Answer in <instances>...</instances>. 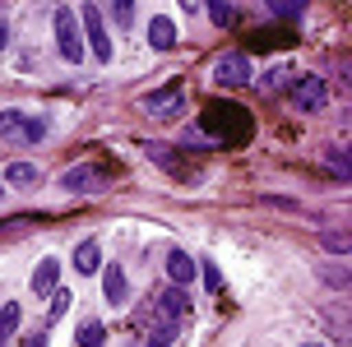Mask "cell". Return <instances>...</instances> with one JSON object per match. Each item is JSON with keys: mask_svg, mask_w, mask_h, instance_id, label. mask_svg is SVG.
<instances>
[{"mask_svg": "<svg viewBox=\"0 0 352 347\" xmlns=\"http://www.w3.org/2000/svg\"><path fill=\"white\" fill-rule=\"evenodd\" d=\"M0 135L14 139V144H37V139H47V121H42V116H28V111H14V107H5V111H0Z\"/></svg>", "mask_w": 352, "mask_h": 347, "instance_id": "cell-1", "label": "cell"}, {"mask_svg": "<svg viewBox=\"0 0 352 347\" xmlns=\"http://www.w3.org/2000/svg\"><path fill=\"white\" fill-rule=\"evenodd\" d=\"M79 23H84V37H88V52L98 56V60H111V37H107V19H102V10L88 0V5H79Z\"/></svg>", "mask_w": 352, "mask_h": 347, "instance_id": "cell-2", "label": "cell"}, {"mask_svg": "<svg viewBox=\"0 0 352 347\" xmlns=\"http://www.w3.org/2000/svg\"><path fill=\"white\" fill-rule=\"evenodd\" d=\"M56 47H60V56H65L70 65H79L84 37H79V19H74V10H56Z\"/></svg>", "mask_w": 352, "mask_h": 347, "instance_id": "cell-3", "label": "cell"}, {"mask_svg": "<svg viewBox=\"0 0 352 347\" xmlns=\"http://www.w3.org/2000/svg\"><path fill=\"white\" fill-rule=\"evenodd\" d=\"M324 98H329V88H324L320 74H301L297 84H292V107H297V111H320Z\"/></svg>", "mask_w": 352, "mask_h": 347, "instance_id": "cell-4", "label": "cell"}, {"mask_svg": "<svg viewBox=\"0 0 352 347\" xmlns=\"http://www.w3.org/2000/svg\"><path fill=\"white\" fill-rule=\"evenodd\" d=\"M213 79H218L223 88H236V84H246V79H250V60H246L241 52H228V56H218V60H213Z\"/></svg>", "mask_w": 352, "mask_h": 347, "instance_id": "cell-5", "label": "cell"}, {"mask_svg": "<svg viewBox=\"0 0 352 347\" xmlns=\"http://www.w3.org/2000/svg\"><path fill=\"white\" fill-rule=\"evenodd\" d=\"M153 306H158L162 315H167V324H181V320H190V296H186V287H162V292H153Z\"/></svg>", "mask_w": 352, "mask_h": 347, "instance_id": "cell-6", "label": "cell"}, {"mask_svg": "<svg viewBox=\"0 0 352 347\" xmlns=\"http://www.w3.org/2000/svg\"><path fill=\"white\" fill-rule=\"evenodd\" d=\"M60 186H65V190H79V194H98L102 190V167L79 162V167H70V172L60 176Z\"/></svg>", "mask_w": 352, "mask_h": 347, "instance_id": "cell-7", "label": "cell"}, {"mask_svg": "<svg viewBox=\"0 0 352 347\" xmlns=\"http://www.w3.org/2000/svg\"><path fill=\"white\" fill-rule=\"evenodd\" d=\"M102 296H107V306H125V301H130V282H125V273L116 264L102 269Z\"/></svg>", "mask_w": 352, "mask_h": 347, "instance_id": "cell-8", "label": "cell"}, {"mask_svg": "<svg viewBox=\"0 0 352 347\" xmlns=\"http://www.w3.org/2000/svg\"><path fill=\"white\" fill-rule=\"evenodd\" d=\"M144 111H153V116H176L181 111V88H158V93H148L144 98Z\"/></svg>", "mask_w": 352, "mask_h": 347, "instance_id": "cell-9", "label": "cell"}, {"mask_svg": "<svg viewBox=\"0 0 352 347\" xmlns=\"http://www.w3.org/2000/svg\"><path fill=\"white\" fill-rule=\"evenodd\" d=\"M148 47H153V52H172L176 47V23L172 19H162V14L148 19Z\"/></svg>", "mask_w": 352, "mask_h": 347, "instance_id": "cell-10", "label": "cell"}, {"mask_svg": "<svg viewBox=\"0 0 352 347\" xmlns=\"http://www.w3.org/2000/svg\"><path fill=\"white\" fill-rule=\"evenodd\" d=\"M195 273H199V269H195V260L186 250H172V255H167V278H172L176 287H190Z\"/></svg>", "mask_w": 352, "mask_h": 347, "instance_id": "cell-11", "label": "cell"}, {"mask_svg": "<svg viewBox=\"0 0 352 347\" xmlns=\"http://www.w3.org/2000/svg\"><path fill=\"white\" fill-rule=\"evenodd\" d=\"M70 264L79 269V273H98V269H102V250H98V241H79Z\"/></svg>", "mask_w": 352, "mask_h": 347, "instance_id": "cell-12", "label": "cell"}, {"mask_svg": "<svg viewBox=\"0 0 352 347\" xmlns=\"http://www.w3.org/2000/svg\"><path fill=\"white\" fill-rule=\"evenodd\" d=\"M56 278H60V264H56V260H42L33 269V292L37 296H52L56 292Z\"/></svg>", "mask_w": 352, "mask_h": 347, "instance_id": "cell-13", "label": "cell"}, {"mask_svg": "<svg viewBox=\"0 0 352 347\" xmlns=\"http://www.w3.org/2000/svg\"><path fill=\"white\" fill-rule=\"evenodd\" d=\"M144 153H148V162H158V167H167L172 176H186V167H181V157L167 148V144H144Z\"/></svg>", "mask_w": 352, "mask_h": 347, "instance_id": "cell-14", "label": "cell"}, {"mask_svg": "<svg viewBox=\"0 0 352 347\" xmlns=\"http://www.w3.org/2000/svg\"><path fill=\"white\" fill-rule=\"evenodd\" d=\"M33 181H37V167H33V162H10V167H5V186H19V190H28Z\"/></svg>", "mask_w": 352, "mask_h": 347, "instance_id": "cell-15", "label": "cell"}, {"mask_svg": "<svg viewBox=\"0 0 352 347\" xmlns=\"http://www.w3.org/2000/svg\"><path fill=\"white\" fill-rule=\"evenodd\" d=\"M19 320H23V311H19L14 301H5V306H0V347L19 333Z\"/></svg>", "mask_w": 352, "mask_h": 347, "instance_id": "cell-16", "label": "cell"}, {"mask_svg": "<svg viewBox=\"0 0 352 347\" xmlns=\"http://www.w3.org/2000/svg\"><path fill=\"white\" fill-rule=\"evenodd\" d=\"M74 338H79V347H102L107 343V324H102V320H84Z\"/></svg>", "mask_w": 352, "mask_h": 347, "instance_id": "cell-17", "label": "cell"}, {"mask_svg": "<svg viewBox=\"0 0 352 347\" xmlns=\"http://www.w3.org/2000/svg\"><path fill=\"white\" fill-rule=\"evenodd\" d=\"M199 5L209 10V19H213V23H218V28H228L232 19H236V10H232L228 0H199Z\"/></svg>", "mask_w": 352, "mask_h": 347, "instance_id": "cell-18", "label": "cell"}, {"mask_svg": "<svg viewBox=\"0 0 352 347\" xmlns=\"http://www.w3.org/2000/svg\"><path fill=\"white\" fill-rule=\"evenodd\" d=\"M264 5L278 19H301V10H306V0H264Z\"/></svg>", "mask_w": 352, "mask_h": 347, "instance_id": "cell-19", "label": "cell"}, {"mask_svg": "<svg viewBox=\"0 0 352 347\" xmlns=\"http://www.w3.org/2000/svg\"><path fill=\"white\" fill-rule=\"evenodd\" d=\"M324 162H329V167L348 181V148H338V144H334V148H324Z\"/></svg>", "mask_w": 352, "mask_h": 347, "instance_id": "cell-20", "label": "cell"}, {"mask_svg": "<svg viewBox=\"0 0 352 347\" xmlns=\"http://www.w3.org/2000/svg\"><path fill=\"white\" fill-rule=\"evenodd\" d=\"M172 338H176V333H172V324H158V329L148 333V338H144L140 347H172Z\"/></svg>", "mask_w": 352, "mask_h": 347, "instance_id": "cell-21", "label": "cell"}, {"mask_svg": "<svg viewBox=\"0 0 352 347\" xmlns=\"http://www.w3.org/2000/svg\"><path fill=\"white\" fill-rule=\"evenodd\" d=\"M111 14H116V23H130V14H135V0H111Z\"/></svg>", "mask_w": 352, "mask_h": 347, "instance_id": "cell-22", "label": "cell"}, {"mask_svg": "<svg viewBox=\"0 0 352 347\" xmlns=\"http://www.w3.org/2000/svg\"><path fill=\"white\" fill-rule=\"evenodd\" d=\"M65 311H70V292L56 287V292H52V320H56V315H65Z\"/></svg>", "mask_w": 352, "mask_h": 347, "instance_id": "cell-23", "label": "cell"}, {"mask_svg": "<svg viewBox=\"0 0 352 347\" xmlns=\"http://www.w3.org/2000/svg\"><path fill=\"white\" fill-rule=\"evenodd\" d=\"M324 245H329V250H338V255H348V236H343V232H329V236H324Z\"/></svg>", "mask_w": 352, "mask_h": 347, "instance_id": "cell-24", "label": "cell"}, {"mask_svg": "<svg viewBox=\"0 0 352 347\" xmlns=\"http://www.w3.org/2000/svg\"><path fill=\"white\" fill-rule=\"evenodd\" d=\"M204 282H209V292H218V287H223V273H218V269H204Z\"/></svg>", "mask_w": 352, "mask_h": 347, "instance_id": "cell-25", "label": "cell"}, {"mask_svg": "<svg viewBox=\"0 0 352 347\" xmlns=\"http://www.w3.org/2000/svg\"><path fill=\"white\" fill-rule=\"evenodd\" d=\"M283 74H292V69H269V79H264V88H278Z\"/></svg>", "mask_w": 352, "mask_h": 347, "instance_id": "cell-26", "label": "cell"}, {"mask_svg": "<svg viewBox=\"0 0 352 347\" xmlns=\"http://www.w3.org/2000/svg\"><path fill=\"white\" fill-rule=\"evenodd\" d=\"M23 347H47V333H42V329L28 333V338H23Z\"/></svg>", "mask_w": 352, "mask_h": 347, "instance_id": "cell-27", "label": "cell"}, {"mask_svg": "<svg viewBox=\"0 0 352 347\" xmlns=\"http://www.w3.org/2000/svg\"><path fill=\"white\" fill-rule=\"evenodd\" d=\"M181 10H186V14H195V10H199V0H181Z\"/></svg>", "mask_w": 352, "mask_h": 347, "instance_id": "cell-28", "label": "cell"}, {"mask_svg": "<svg viewBox=\"0 0 352 347\" xmlns=\"http://www.w3.org/2000/svg\"><path fill=\"white\" fill-rule=\"evenodd\" d=\"M5 42H10V23H0V47H5Z\"/></svg>", "mask_w": 352, "mask_h": 347, "instance_id": "cell-29", "label": "cell"}, {"mask_svg": "<svg viewBox=\"0 0 352 347\" xmlns=\"http://www.w3.org/2000/svg\"><path fill=\"white\" fill-rule=\"evenodd\" d=\"M301 347H324V343H301Z\"/></svg>", "mask_w": 352, "mask_h": 347, "instance_id": "cell-30", "label": "cell"}, {"mask_svg": "<svg viewBox=\"0 0 352 347\" xmlns=\"http://www.w3.org/2000/svg\"><path fill=\"white\" fill-rule=\"evenodd\" d=\"M0 199H5V181H0Z\"/></svg>", "mask_w": 352, "mask_h": 347, "instance_id": "cell-31", "label": "cell"}]
</instances>
